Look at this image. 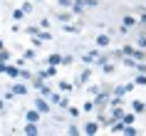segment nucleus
Listing matches in <instances>:
<instances>
[{
  "label": "nucleus",
  "instance_id": "nucleus-1",
  "mask_svg": "<svg viewBox=\"0 0 146 136\" xmlns=\"http://www.w3.org/2000/svg\"><path fill=\"white\" fill-rule=\"evenodd\" d=\"M92 99H94V104H97V109H99V106H107L109 102H111V89L102 87V89H99V94H97V97H92Z\"/></svg>",
  "mask_w": 146,
  "mask_h": 136
},
{
  "label": "nucleus",
  "instance_id": "nucleus-2",
  "mask_svg": "<svg viewBox=\"0 0 146 136\" xmlns=\"http://www.w3.org/2000/svg\"><path fill=\"white\" fill-rule=\"evenodd\" d=\"M50 104H52V102H50V99H45V97H42V94H40V97L35 99V109H40V111H42V114H50V109H52V106H50Z\"/></svg>",
  "mask_w": 146,
  "mask_h": 136
},
{
  "label": "nucleus",
  "instance_id": "nucleus-3",
  "mask_svg": "<svg viewBox=\"0 0 146 136\" xmlns=\"http://www.w3.org/2000/svg\"><path fill=\"white\" fill-rule=\"evenodd\" d=\"M10 92H13L15 97H25V94H27V84L15 82V84H10Z\"/></svg>",
  "mask_w": 146,
  "mask_h": 136
},
{
  "label": "nucleus",
  "instance_id": "nucleus-4",
  "mask_svg": "<svg viewBox=\"0 0 146 136\" xmlns=\"http://www.w3.org/2000/svg\"><path fill=\"white\" fill-rule=\"evenodd\" d=\"M119 119H124V109L121 106H111L109 109V124L111 121H119Z\"/></svg>",
  "mask_w": 146,
  "mask_h": 136
},
{
  "label": "nucleus",
  "instance_id": "nucleus-5",
  "mask_svg": "<svg viewBox=\"0 0 146 136\" xmlns=\"http://www.w3.org/2000/svg\"><path fill=\"white\" fill-rule=\"evenodd\" d=\"M40 116H42V111H40V109H35V106L25 111V121H35V124H37V121H40Z\"/></svg>",
  "mask_w": 146,
  "mask_h": 136
},
{
  "label": "nucleus",
  "instance_id": "nucleus-6",
  "mask_svg": "<svg viewBox=\"0 0 146 136\" xmlns=\"http://www.w3.org/2000/svg\"><path fill=\"white\" fill-rule=\"evenodd\" d=\"M37 74L42 77L45 82H47V79H54V77H57V67H54V64H50L47 69H42V72H37Z\"/></svg>",
  "mask_w": 146,
  "mask_h": 136
},
{
  "label": "nucleus",
  "instance_id": "nucleus-7",
  "mask_svg": "<svg viewBox=\"0 0 146 136\" xmlns=\"http://www.w3.org/2000/svg\"><path fill=\"white\" fill-rule=\"evenodd\" d=\"M54 17H57L60 23H64V25H67L69 20H72V8H69V10H67V8H64V10H60V13H57Z\"/></svg>",
  "mask_w": 146,
  "mask_h": 136
},
{
  "label": "nucleus",
  "instance_id": "nucleus-8",
  "mask_svg": "<svg viewBox=\"0 0 146 136\" xmlns=\"http://www.w3.org/2000/svg\"><path fill=\"white\" fill-rule=\"evenodd\" d=\"M20 72H23L20 67H15V64H10V62H8V69H5V74H8L10 79H20Z\"/></svg>",
  "mask_w": 146,
  "mask_h": 136
},
{
  "label": "nucleus",
  "instance_id": "nucleus-9",
  "mask_svg": "<svg viewBox=\"0 0 146 136\" xmlns=\"http://www.w3.org/2000/svg\"><path fill=\"white\" fill-rule=\"evenodd\" d=\"M109 45H111V35H107V32L97 35V47H109Z\"/></svg>",
  "mask_w": 146,
  "mask_h": 136
},
{
  "label": "nucleus",
  "instance_id": "nucleus-10",
  "mask_svg": "<svg viewBox=\"0 0 146 136\" xmlns=\"http://www.w3.org/2000/svg\"><path fill=\"white\" fill-rule=\"evenodd\" d=\"M25 134H27V136H37L40 134L37 124H35V121H27V124H25Z\"/></svg>",
  "mask_w": 146,
  "mask_h": 136
},
{
  "label": "nucleus",
  "instance_id": "nucleus-11",
  "mask_svg": "<svg viewBox=\"0 0 146 136\" xmlns=\"http://www.w3.org/2000/svg\"><path fill=\"white\" fill-rule=\"evenodd\" d=\"M97 131H99V121H89V124L84 126V134L87 136H94Z\"/></svg>",
  "mask_w": 146,
  "mask_h": 136
},
{
  "label": "nucleus",
  "instance_id": "nucleus-12",
  "mask_svg": "<svg viewBox=\"0 0 146 136\" xmlns=\"http://www.w3.org/2000/svg\"><path fill=\"white\" fill-rule=\"evenodd\" d=\"M84 0H74V5H72V13H74V15H84Z\"/></svg>",
  "mask_w": 146,
  "mask_h": 136
},
{
  "label": "nucleus",
  "instance_id": "nucleus-13",
  "mask_svg": "<svg viewBox=\"0 0 146 136\" xmlns=\"http://www.w3.org/2000/svg\"><path fill=\"white\" fill-rule=\"evenodd\" d=\"M97 54H99V50H92L89 54H82V62H84V64H94V60H97Z\"/></svg>",
  "mask_w": 146,
  "mask_h": 136
},
{
  "label": "nucleus",
  "instance_id": "nucleus-14",
  "mask_svg": "<svg viewBox=\"0 0 146 136\" xmlns=\"http://www.w3.org/2000/svg\"><path fill=\"white\" fill-rule=\"evenodd\" d=\"M89 77H92V69H89V64H87V69L79 74V79H77V84H87L89 82Z\"/></svg>",
  "mask_w": 146,
  "mask_h": 136
},
{
  "label": "nucleus",
  "instance_id": "nucleus-15",
  "mask_svg": "<svg viewBox=\"0 0 146 136\" xmlns=\"http://www.w3.org/2000/svg\"><path fill=\"white\" fill-rule=\"evenodd\" d=\"M62 57H64V54H50V57H47V64H54V67H57V64H62Z\"/></svg>",
  "mask_w": 146,
  "mask_h": 136
},
{
  "label": "nucleus",
  "instance_id": "nucleus-16",
  "mask_svg": "<svg viewBox=\"0 0 146 136\" xmlns=\"http://www.w3.org/2000/svg\"><path fill=\"white\" fill-rule=\"evenodd\" d=\"M131 109L136 114H144L146 111V102H131Z\"/></svg>",
  "mask_w": 146,
  "mask_h": 136
},
{
  "label": "nucleus",
  "instance_id": "nucleus-17",
  "mask_svg": "<svg viewBox=\"0 0 146 136\" xmlns=\"http://www.w3.org/2000/svg\"><path fill=\"white\" fill-rule=\"evenodd\" d=\"M134 84H139V87H146V72H139V74L134 77Z\"/></svg>",
  "mask_w": 146,
  "mask_h": 136
},
{
  "label": "nucleus",
  "instance_id": "nucleus-18",
  "mask_svg": "<svg viewBox=\"0 0 146 136\" xmlns=\"http://www.w3.org/2000/svg\"><path fill=\"white\" fill-rule=\"evenodd\" d=\"M45 84H47V82H45V79H42L40 74H37V77H32V87H35V89H42Z\"/></svg>",
  "mask_w": 146,
  "mask_h": 136
},
{
  "label": "nucleus",
  "instance_id": "nucleus-19",
  "mask_svg": "<svg viewBox=\"0 0 146 136\" xmlns=\"http://www.w3.org/2000/svg\"><path fill=\"white\" fill-rule=\"evenodd\" d=\"M25 15H27V13H25L23 8H17V10H13V20H15V23H20V20H23Z\"/></svg>",
  "mask_w": 146,
  "mask_h": 136
},
{
  "label": "nucleus",
  "instance_id": "nucleus-20",
  "mask_svg": "<svg viewBox=\"0 0 146 136\" xmlns=\"http://www.w3.org/2000/svg\"><path fill=\"white\" fill-rule=\"evenodd\" d=\"M35 57H37L35 47H30V50H25V52H23V60H27V62H30V60H35Z\"/></svg>",
  "mask_w": 146,
  "mask_h": 136
},
{
  "label": "nucleus",
  "instance_id": "nucleus-21",
  "mask_svg": "<svg viewBox=\"0 0 146 136\" xmlns=\"http://www.w3.org/2000/svg\"><path fill=\"white\" fill-rule=\"evenodd\" d=\"M40 32H42V27H37V25H30V27H27V35H30V37H37Z\"/></svg>",
  "mask_w": 146,
  "mask_h": 136
},
{
  "label": "nucleus",
  "instance_id": "nucleus-22",
  "mask_svg": "<svg viewBox=\"0 0 146 136\" xmlns=\"http://www.w3.org/2000/svg\"><path fill=\"white\" fill-rule=\"evenodd\" d=\"M67 114L72 116V119H77L79 114H82V109H77V106H67Z\"/></svg>",
  "mask_w": 146,
  "mask_h": 136
},
{
  "label": "nucleus",
  "instance_id": "nucleus-23",
  "mask_svg": "<svg viewBox=\"0 0 146 136\" xmlns=\"http://www.w3.org/2000/svg\"><path fill=\"white\" fill-rule=\"evenodd\" d=\"M20 79H23V82H32V72L30 69H23V72H20Z\"/></svg>",
  "mask_w": 146,
  "mask_h": 136
},
{
  "label": "nucleus",
  "instance_id": "nucleus-24",
  "mask_svg": "<svg viewBox=\"0 0 146 136\" xmlns=\"http://www.w3.org/2000/svg\"><path fill=\"white\" fill-rule=\"evenodd\" d=\"M92 109H97V104H94V99H89V102H84V106H82V111H92Z\"/></svg>",
  "mask_w": 146,
  "mask_h": 136
},
{
  "label": "nucleus",
  "instance_id": "nucleus-25",
  "mask_svg": "<svg viewBox=\"0 0 146 136\" xmlns=\"http://www.w3.org/2000/svg\"><path fill=\"white\" fill-rule=\"evenodd\" d=\"M134 119H136V111H134V114H124V124H126V126H129V124H134Z\"/></svg>",
  "mask_w": 146,
  "mask_h": 136
},
{
  "label": "nucleus",
  "instance_id": "nucleus-26",
  "mask_svg": "<svg viewBox=\"0 0 146 136\" xmlns=\"http://www.w3.org/2000/svg\"><path fill=\"white\" fill-rule=\"evenodd\" d=\"M134 25H136V17H131V15L124 17V27H134Z\"/></svg>",
  "mask_w": 146,
  "mask_h": 136
},
{
  "label": "nucleus",
  "instance_id": "nucleus-27",
  "mask_svg": "<svg viewBox=\"0 0 146 136\" xmlns=\"http://www.w3.org/2000/svg\"><path fill=\"white\" fill-rule=\"evenodd\" d=\"M64 30H67L69 35H77V32H79V25H69L67 23V25H64Z\"/></svg>",
  "mask_w": 146,
  "mask_h": 136
},
{
  "label": "nucleus",
  "instance_id": "nucleus-28",
  "mask_svg": "<svg viewBox=\"0 0 146 136\" xmlns=\"http://www.w3.org/2000/svg\"><path fill=\"white\" fill-rule=\"evenodd\" d=\"M37 37H40V40H45V42H47V40H52V32H50V30H45V27H42V32H40Z\"/></svg>",
  "mask_w": 146,
  "mask_h": 136
},
{
  "label": "nucleus",
  "instance_id": "nucleus-29",
  "mask_svg": "<svg viewBox=\"0 0 146 136\" xmlns=\"http://www.w3.org/2000/svg\"><path fill=\"white\" fill-rule=\"evenodd\" d=\"M124 134H126V136H136L139 131H136V126H134V124H129V126L124 129Z\"/></svg>",
  "mask_w": 146,
  "mask_h": 136
},
{
  "label": "nucleus",
  "instance_id": "nucleus-30",
  "mask_svg": "<svg viewBox=\"0 0 146 136\" xmlns=\"http://www.w3.org/2000/svg\"><path fill=\"white\" fill-rule=\"evenodd\" d=\"M60 89L62 92H72V89H74V84H72V82H60Z\"/></svg>",
  "mask_w": 146,
  "mask_h": 136
},
{
  "label": "nucleus",
  "instance_id": "nucleus-31",
  "mask_svg": "<svg viewBox=\"0 0 146 136\" xmlns=\"http://www.w3.org/2000/svg\"><path fill=\"white\" fill-rule=\"evenodd\" d=\"M10 57H13V54H10L8 50H0V62H10Z\"/></svg>",
  "mask_w": 146,
  "mask_h": 136
},
{
  "label": "nucleus",
  "instance_id": "nucleus-32",
  "mask_svg": "<svg viewBox=\"0 0 146 136\" xmlns=\"http://www.w3.org/2000/svg\"><path fill=\"white\" fill-rule=\"evenodd\" d=\"M69 134H72V136H79V134H84V131H82L79 126H74V124H72V126H69Z\"/></svg>",
  "mask_w": 146,
  "mask_h": 136
},
{
  "label": "nucleus",
  "instance_id": "nucleus-33",
  "mask_svg": "<svg viewBox=\"0 0 146 136\" xmlns=\"http://www.w3.org/2000/svg\"><path fill=\"white\" fill-rule=\"evenodd\" d=\"M60 3V8H72L74 5V0H57Z\"/></svg>",
  "mask_w": 146,
  "mask_h": 136
},
{
  "label": "nucleus",
  "instance_id": "nucleus-34",
  "mask_svg": "<svg viewBox=\"0 0 146 136\" xmlns=\"http://www.w3.org/2000/svg\"><path fill=\"white\" fill-rule=\"evenodd\" d=\"M136 42H139V47H144V50H146V35H139Z\"/></svg>",
  "mask_w": 146,
  "mask_h": 136
},
{
  "label": "nucleus",
  "instance_id": "nucleus-35",
  "mask_svg": "<svg viewBox=\"0 0 146 136\" xmlns=\"http://www.w3.org/2000/svg\"><path fill=\"white\" fill-rule=\"evenodd\" d=\"M72 62H74V57H72V54H64V57H62V64H72Z\"/></svg>",
  "mask_w": 146,
  "mask_h": 136
},
{
  "label": "nucleus",
  "instance_id": "nucleus-36",
  "mask_svg": "<svg viewBox=\"0 0 146 136\" xmlns=\"http://www.w3.org/2000/svg\"><path fill=\"white\" fill-rule=\"evenodd\" d=\"M102 67H104V72H107V74H114V64H109V62H107V64H102Z\"/></svg>",
  "mask_w": 146,
  "mask_h": 136
},
{
  "label": "nucleus",
  "instance_id": "nucleus-37",
  "mask_svg": "<svg viewBox=\"0 0 146 136\" xmlns=\"http://www.w3.org/2000/svg\"><path fill=\"white\" fill-rule=\"evenodd\" d=\"M23 10H25V13H32V3H30V0H25V3H23Z\"/></svg>",
  "mask_w": 146,
  "mask_h": 136
},
{
  "label": "nucleus",
  "instance_id": "nucleus-38",
  "mask_svg": "<svg viewBox=\"0 0 146 136\" xmlns=\"http://www.w3.org/2000/svg\"><path fill=\"white\" fill-rule=\"evenodd\" d=\"M57 106H62V109H67V106H69V102H67L64 97H62V99H60V104H57Z\"/></svg>",
  "mask_w": 146,
  "mask_h": 136
},
{
  "label": "nucleus",
  "instance_id": "nucleus-39",
  "mask_svg": "<svg viewBox=\"0 0 146 136\" xmlns=\"http://www.w3.org/2000/svg\"><path fill=\"white\" fill-rule=\"evenodd\" d=\"M84 5H87V8H94V5H97V0H84Z\"/></svg>",
  "mask_w": 146,
  "mask_h": 136
},
{
  "label": "nucleus",
  "instance_id": "nucleus-40",
  "mask_svg": "<svg viewBox=\"0 0 146 136\" xmlns=\"http://www.w3.org/2000/svg\"><path fill=\"white\" fill-rule=\"evenodd\" d=\"M141 23H144V25H146V13H144V15H141Z\"/></svg>",
  "mask_w": 146,
  "mask_h": 136
},
{
  "label": "nucleus",
  "instance_id": "nucleus-41",
  "mask_svg": "<svg viewBox=\"0 0 146 136\" xmlns=\"http://www.w3.org/2000/svg\"><path fill=\"white\" fill-rule=\"evenodd\" d=\"M0 50H5V47H3V40H0Z\"/></svg>",
  "mask_w": 146,
  "mask_h": 136
},
{
  "label": "nucleus",
  "instance_id": "nucleus-42",
  "mask_svg": "<svg viewBox=\"0 0 146 136\" xmlns=\"http://www.w3.org/2000/svg\"><path fill=\"white\" fill-rule=\"evenodd\" d=\"M37 3H42V0H37Z\"/></svg>",
  "mask_w": 146,
  "mask_h": 136
}]
</instances>
